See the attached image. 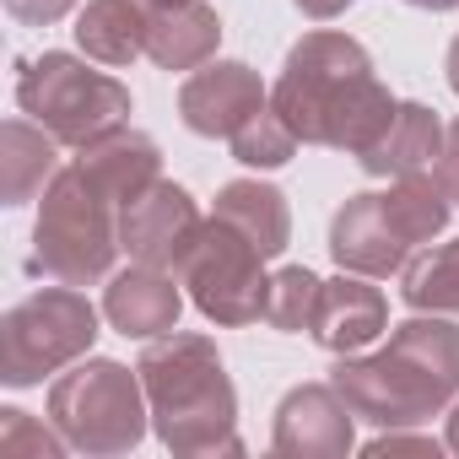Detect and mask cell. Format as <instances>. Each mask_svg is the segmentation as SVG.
Segmentation results:
<instances>
[{
	"label": "cell",
	"instance_id": "obj_1",
	"mask_svg": "<svg viewBox=\"0 0 459 459\" xmlns=\"http://www.w3.org/2000/svg\"><path fill=\"white\" fill-rule=\"evenodd\" d=\"M271 108L298 130L303 146L373 152L400 114V98L373 76L368 49L351 33H303L287 49V65L271 87Z\"/></svg>",
	"mask_w": 459,
	"mask_h": 459
},
{
	"label": "cell",
	"instance_id": "obj_2",
	"mask_svg": "<svg viewBox=\"0 0 459 459\" xmlns=\"http://www.w3.org/2000/svg\"><path fill=\"white\" fill-rule=\"evenodd\" d=\"M330 384L346 394L357 421L421 427L459 394V325L448 314H411L389 330L384 351H346L330 368Z\"/></svg>",
	"mask_w": 459,
	"mask_h": 459
},
{
	"label": "cell",
	"instance_id": "obj_3",
	"mask_svg": "<svg viewBox=\"0 0 459 459\" xmlns=\"http://www.w3.org/2000/svg\"><path fill=\"white\" fill-rule=\"evenodd\" d=\"M152 405V432L168 454H244L238 437V389L211 335L168 330L135 362Z\"/></svg>",
	"mask_w": 459,
	"mask_h": 459
},
{
	"label": "cell",
	"instance_id": "obj_4",
	"mask_svg": "<svg viewBox=\"0 0 459 459\" xmlns=\"http://www.w3.org/2000/svg\"><path fill=\"white\" fill-rule=\"evenodd\" d=\"M114 255H119V205L76 162L60 168L33 221L28 271L65 287H92L114 271Z\"/></svg>",
	"mask_w": 459,
	"mask_h": 459
},
{
	"label": "cell",
	"instance_id": "obj_5",
	"mask_svg": "<svg viewBox=\"0 0 459 459\" xmlns=\"http://www.w3.org/2000/svg\"><path fill=\"white\" fill-rule=\"evenodd\" d=\"M49 421L87 459L130 454L152 427L146 384L114 357H82L49 384Z\"/></svg>",
	"mask_w": 459,
	"mask_h": 459
},
{
	"label": "cell",
	"instance_id": "obj_6",
	"mask_svg": "<svg viewBox=\"0 0 459 459\" xmlns=\"http://www.w3.org/2000/svg\"><path fill=\"white\" fill-rule=\"evenodd\" d=\"M17 103L28 119H39L60 146H87L130 119V87L108 71H92L87 60L65 49H44L22 65Z\"/></svg>",
	"mask_w": 459,
	"mask_h": 459
},
{
	"label": "cell",
	"instance_id": "obj_7",
	"mask_svg": "<svg viewBox=\"0 0 459 459\" xmlns=\"http://www.w3.org/2000/svg\"><path fill=\"white\" fill-rule=\"evenodd\" d=\"M92 341H98V308L87 303V292L55 281L6 308V319H0V384L33 389L49 373L82 362Z\"/></svg>",
	"mask_w": 459,
	"mask_h": 459
},
{
	"label": "cell",
	"instance_id": "obj_8",
	"mask_svg": "<svg viewBox=\"0 0 459 459\" xmlns=\"http://www.w3.org/2000/svg\"><path fill=\"white\" fill-rule=\"evenodd\" d=\"M178 281H184L189 303L211 325L238 330V325L265 319V298H271L265 255L238 233L233 221H221L216 211H211V221H200L189 255L178 260Z\"/></svg>",
	"mask_w": 459,
	"mask_h": 459
},
{
	"label": "cell",
	"instance_id": "obj_9",
	"mask_svg": "<svg viewBox=\"0 0 459 459\" xmlns=\"http://www.w3.org/2000/svg\"><path fill=\"white\" fill-rule=\"evenodd\" d=\"M271 448L281 459H346L357 448V411L346 394L325 384H292L276 405Z\"/></svg>",
	"mask_w": 459,
	"mask_h": 459
},
{
	"label": "cell",
	"instance_id": "obj_10",
	"mask_svg": "<svg viewBox=\"0 0 459 459\" xmlns=\"http://www.w3.org/2000/svg\"><path fill=\"white\" fill-rule=\"evenodd\" d=\"M265 103H271V92H265L260 71L244 60H205L178 87V119L205 141H233Z\"/></svg>",
	"mask_w": 459,
	"mask_h": 459
},
{
	"label": "cell",
	"instance_id": "obj_11",
	"mask_svg": "<svg viewBox=\"0 0 459 459\" xmlns=\"http://www.w3.org/2000/svg\"><path fill=\"white\" fill-rule=\"evenodd\" d=\"M195 233H200V205L184 184H168V178H157L119 211V249L157 271H178Z\"/></svg>",
	"mask_w": 459,
	"mask_h": 459
},
{
	"label": "cell",
	"instance_id": "obj_12",
	"mask_svg": "<svg viewBox=\"0 0 459 459\" xmlns=\"http://www.w3.org/2000/svg\"><path fill=\"white\" fill-rule=\"evenodd\" d=\"M330 260L351 276H400L411 265V238L394 227L389 205H384V189H362L351 195L335 221H330Z\"/></svg>",
	"mask_w": 459,
	"mask_h": 459
},
{
	"label": "cell",
	"instance_id": "obj_13",
	"mask_svg": "<svg viewBox=\"0 0 459 459\" xmlns=\"http://www.w3.org/2000/svg\"><path fill=\"white\" fill-rule=\"evenodd\" d=\"M178 287H173L168 271L135 260L130 271L108 276V287H103V319L119 335H130V341H157V335L178 330V314H184V292Z\"/></svg>",
	"mask_w": 459,
	"mask_h": 459
},
{
	"label": "cell",
	"instance_id": "obj_14",
	"mask_svg": "<svg viewBox=\"0 0 459 459\" xmlns=\"http://www.w3.org/2000/svg\"><path fill=\"white\" fill-rule=\"evenodd\" d=\"M384 330H389V303H384L378 287H368V276L341 271L335 281L319 287V308H314L308 335H314L325 351H335V357L368 351Z\"/></svg>",
	"mask_w": 459,
	"mask_h": 459
},
{
	"label": "cell",
	"instance_id": "obj_15",
	"mask_svg": "<svg viewBox=\"0 0 459 459\" xmlns=\"http://www.w3.org/2000/svg\"><path fill=\"white\" fill-rule=\"evenodd\" d=\"M76 168H82V173H87V178H92V184L125 211L141 189H152V184L162 178V152H157L152 135L119 125V130H108V135L76 146Z\"/></svg>",
	"mask_w": 459,
	"mask_h": 459
},
{
	"label": "cell",
	"instance_id": "obj_16",
	"mask_svg": "<svg viewBox=\"0 0 459 459\" xmlns=\"http://www.w3.org/2000/svg\"><path fill=\"white\" fill-rule=\"evenodd\" d=\"M216 216L221 221H233L238 233L265 255H287L292 244V205L276 184H260V178H233V184H221L216 189Z\"/></svg>",
	"mask_w": 459,
	"mask_h": 459
},
{
	"label": "cell",
	"instance_id": "obj_17",
	"mask_svg": "<svg viewBox=\"0 0 459 459\" xmlns=\"http://www.w3.org/2000/svg\"><path fill=\"white\" fill-rule=\"evenodd\" d=\"M221 44V17L205 0H184V6H168V12H152V28H146V55L152 65L162 71H200Z\"/></svg>",
	"mask_w": 459,
	"mask_h": 459
},
{
	"label": "cell",
	"instance_id": "obj_18",
	"mask_svg": "<svg viewBox=\"0 0 459 459\" xmlns=\"http://www.w3.org/2000/svg\"><path fill=\"white\" fill-rule=\"evenodd\" d=\"M443 119L427 108V103H400V114H394V125L384 130V141L373 146V152H362L357 162L373 173V178H400V173H427V168H437V157H443Z\"/></svg>",
	"mask_w": 459,
	"mask_h": 459
},
{
	"label": "cell",
	"instance_id": "obj_19",
	"mask_svg": "<svg viewBox=\"0 0 459 459\" xmlns=\"http://www.w3.org/2000/svg\"><path fill=\"white\" fill-rule=\"evenodd\" d=\"M146 28H152V12L141 0H87L76 12V44L87 60L98 65H130L135 55H146Z\"/></svg>",
	"mask_w": 459,
	"mask_h": 459
},
{
	"label": "cell",
	"instance_id": "obj_20",
	"mask_svg": "<svg viewBox=\"0 0 459 459\" xmlns=\"http://www.w3.org/2000/svg\"><path fill=\"white\" fill-rule=\"evenodd\" d=\"M55 135L39 119H6L0 125V200L6 205H28L39 189H49L55 168Z\"/></svg>",
	"mask_w": 459,
	"mask_h": 459
},
{
	"label": "cell",
	"instance_id": "obj_21",
	"mask_svg": "<svg viewBox=\"0 0 459 459\" xmlns=\"http://www.w3.org/2000/svg\"><path fill=\"white\" fill-rule=\"evenodd\" d=\"M400 298L411 314H454L459 319V238L416 255L400 271Z\"/></svg>",
	"mask_w": 459,
	"mask_h": 459
},
{
	"label": "cell",
	"instance_id": "obj_22",
	"mask_svg": "<svg viewBox=\"0 0 459 459\" xmlns=\"http://www.w3.org/2000/svg\"><path fill=\"white\" fill-rule=\"evenodd\" d=\"M319 276L308 265H287L271 276V298H265V325L281 330V335H298L314 325V308H319Z\"/></svg>",
	"mask_w": 459,
	"mask_h": 459
},
{
	"label": "cell",
	"instance_id": "obj_23",
	"mask_svg": "<svg viewBox=\"0 0 459 459\" xmlns=\"http://www.w3.org/2000/svg\"><path fill=\"white\" fill-rule=\"evenodd\" d=\"M298 146H303L298 130H292L271 103L233 135V157H238L244 168H287V162L298 157Z\"/></svg>",
	"mask_w": 459,
	"mask_h": 459
},
{
	"label": "cell",
	"instance_id": "obj_24",
	"mask_svg": "<svg viewBox=\"0 0 459 459\" xmlns=\"http://www.w3.org/2000/svg\"><path fill=\"white\" fill-rule=\"evenodd\" d=\"M71 443L60 437V427L55 432H44V427H33V416L28 411H17V405H6L0 411V454H33V459H60Z\"/></svg>",
	"mask_w": 459,
	"mask_h": 459
},
{
	"label": "cell",
	"instance_id": "obj_25",
	"mask_svg": "<svg viewBox=\"0 0 459 459\" xmlns=\"http://www.w3.org/2000/svg\"><path fill=\"white\" fill-rule=\"evenodd\" d=\"M448 443H437V437H405L400 427H378V437L362 448L368 459H384V454H427V459H437Z\"/></svg>",
	"mask_w": 459,
	"mask_h": 459
},
{
	"label": "cell",
	"instance_id": "obj_26",
	"mask_svg": "<svg viewBox=\"0 0 459 459\" xmlns=\"http://www.w3.org/2000/svg\"><path fill=\"white\" fill-rule=\"evenodd\" d=\"M6 12L22 28H49V22H60V17L76 12V0H6Z\"/></svg>",
	"mask_w": 459,
	"mask_h": 459
},
{
	"label": "cell",
	"instance_id": "obj_27",
	"mask_svg": "<svg viewBox=\"0 0 459 459\" xmlns=\"http://www.w3.org/2000/svg\"><path fill=\"white\" fill-rule=\"evenodd\" d=\"M437 178H443V189H448V200L459 205V119L448 125V135H443V157H437Z\"/></svg>",
	"mask_w": 459,
	"mask_h": 459
},
{
	"label": "cell",
	"instance_id": "obj_28",
	"mask_svg": "<svg viewBox=\"0 0 459 459\" xmlns=\"http://www.w3.org/2000/svg\"><path fill=\"white\" fill-rule=\"evenodd\" d=\"M292 6H298L308 22H335L346 6H357V0H292Z\"/></svg>",
	"mask_w": 459,
	"mask_h": 459
},
{
	"label": "cell",
	"instance_id": "obj_29",
	"mask_svg": "<svg viewBox=\"0 0 459 459\" xmlns=\"http://www.w3.org/2000/svg\"><path fill=\"white\" fill-rule=\"evenodd\" d=\"M443 65H448V87H454V92H459V39H454V44H448V60H443Z\"/></svg>",
	"mask_w": 459,
	"mask_h": 459
},
{
	"label": "cell",
	"instance_id": "obj_30",
	"mask_svg": "<svg viewBox=\"0 0 459 459\" xmlns=\"http://www.w3.org/2000/svg\"><path fill=\"white\" fill-rule=\"evenodd\" d=\"M443 443H448V454H459V405L448 411V432H443Z\"/></svg>",
	"mask_w": 459,
	"mask_h": 459
},
{
	"label": "cell",
	"instance_id": "obj_31",
	"mask_svg": "<svg viewBox=\"0 0 459 459\" xmlns=\"http://www.w3.org/2000/svg\"><path fill=\"white\" fill-rule=\"evenodd\" d=\"M405 6H421V12H454L459 0H405Z\"/></svg>",
	"mask_w": 459,
	"mask_h": 459
},
{
	"label": "cell",
	"instance_id": "obj_32",
	"mask_svg": "<svg viewBox=\"0 0 459 459\" xmlns=\"http://www.w3.org/2000/svg\"><path fill=\"white\" fill-rule=\"evenodd\" d=\"M146 12H168V6H184V0H141Z\"/></svg>",
	"mask_w": 459,
	"mask_h": 459
}]
</instances>
